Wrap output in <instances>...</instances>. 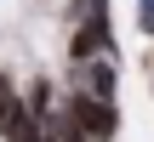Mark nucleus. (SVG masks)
I'll return each instance as SVG.
<instances>
[{
    "mask_svg": "<svg viewBox=\"0 0 154 142\" xmlns=\"http://www.w3.org/2000/svg\"><path fill=\"white\" fill-rule=\"evenodd\" d=\"M63 102H69L74 131H80L86 142H114V137H120V102H109V97H86V91H69Z\"/></svg>",
    "mask_w": 154,
    "mask_h": 142,
    "instance_id": "1",
    "label": "nucleus"
},
{
    "mask_svg": "<svg viewBox=\"0 0 154 142\" xmlns=\"http://www.w3.org/2000/svg\"><path fill=\"white\" fill-rule=\"evenodd\" d=\"M103 51H114V23H109V11H97V17H74L69 63H86V57H103Z\"/></svg>",
    "mask_w": 154,
    "mask_h": 142,
    "instance_id": "2",
    "label": "nucleus"
},
{
    "mask_svg": "<svg viewBox=\"0 0 154 142\" xmlns=\"http://www.w3.org/2000/svg\"><path fill=\"white\" fill-rule=\"evenodd\" d=\"M74 91H86V97H109V102H114V91H120V51H103V57L74 63Z\"/></svg>",
    "mask_w": 154,
    "mask_h": 142,
    "instance_id": "3",
    "label": "nucleus"
},
{
    "mask_svg": "<svg viewBox=\"0 0 154 142\" xmlns=\"http://www.w3.org/2000/svg\"><path fill=\"white\" fill-rule=\"evenodd\" d=\"M0 137H6V142H46V131H40L34 108H29L23 97H11V102L0 108Z\"/></svg>",
    "mask_w": 154,
    "mask_h": 142,
    "instance_id": "4",
    "label": "nucleus"
},
{
    "mask_svg": "<svg viewBox=\"0 0 154 142\" xmlns=\"http://www.w3.org/2000/svg\"><path fill=\"white\" fill-rule=\"evenodd\" d=\"M137 28L154 40V0H137Z\"/></svg>",
    "mask_w": 154,
    "mask_h": 142,
    "instance_id": "5",
    "label": "nucleus"
},
{
    "mask_svg": "<svg viewBox=\"0 0 154 142\" xmlns=\"http://www.w3.org/2000/svg\"><path fill=\"white\" fill-rule=\"evenodd\" d=\"M11 97H17V91H11V80H6V74H0V108H6V102H11Z\"/></svg>",
    "mask_w": 154,
    "mask_h": 142,
    "instance_id": "6",
    "label": "nucleus"
},
{
    "mask_svg": "<svg viewBox=\"0 0 154 142\" xmlns=\"http://www.w3.org/2000/svg\"><path fill=\"white\" fill-rule=\"evenodd\" d=\"M149 68H154V63H149Z\"/></svg>",
    "mask_w": 154,
    "mask_h": 142,
    "instance_id": "7",
    "label": "nucleus"
}]
</instances>
